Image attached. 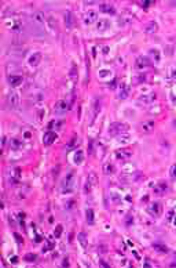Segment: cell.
I'll return each mask as SVG.
<instances>
[{"mask_svg": "<svg viewBox=\"0 0 176 268\" xmlns=\"http://www.w3.org/2000/svg\"><path fill=\"white\" fill-rule=\"evenodd\" d=\"M7 102H8V106H10L11 109H18L19 108V95H18V93L17 91L8 93Z\"/></svg>", "mask_w": 176, "mask_h": 268, "instance_id": "7a4b0ae2", "label": "cell"}, {"mask_svg": "<svg viewBox=\"0 0 176 268\" xmlns=\"http://www.w3.org/2000/svg\"><path fill=\"white\" fill-rule=\"evenodd\" d=\"M78 241L81 242V245H83V247H85L87 246V242H85V235H84L83 232H81V234H78Z\"/></svg>", "mask_w": 176, "mask_h": 268, "instance_id": "484cf974", "label": "cell"}, {"mask_svg": "<svg viewBox=\"0 0 176 268\" xmlns=\"http://www.w3.org/2000/svg\"><path fill=\"white\" fill-rule=\"evenodd\" d=\"M26 260H28V261H35V258H36V256H35V254H26Z\"/></svg>", "mask_w": 176, "mask_h": 268, "instance_id": "f1b7e54d", "label": "cell"}, {"mask_svg": "<svg viewBox=\"0 0 176 268\" xmlns=\"http://www.w3.org/2000/svg\"><path fill=\"white\" fill-rule=\"evenodd\" d=\"M61 231H62V227L61 225H58V228H57V232H55V237H59V235H61Z\"/></svg>", "mask_w": 176, "mask_h": 268, "instance_id": "f546056e", "label": "cell"}, {"mask_svg": "<svg viewBox=\"0 0 176 268\" xmlns=\"http://www.w3.org/2000/svg\"><path fill=\"white\" fill-rule=\"evenodd\" d=\"M103 173L106 176H109V174H113L114 173V166L113 164H110V163H106L103 166Z\"/></svg>", "mask_w": 176, "mask_h": 268, "instance_id": "ac0fdd59", "label": "cell"}, {"mask_svg": "<svg viewBox=\"0 0 176 268\" xmlns=\"http://www.w3.org/2000/svg\"><path fill=\"white\" fill-rule=\"evenodd\" d=\"M100 10L105 11V13H107V14H116V10H114L113 6L107 4V3H102L100 4Z\"/></svg>", "mask_w": 176, "mask_h": 268, "instance_id": "9a60e30c", "label": "cell"}, {"mask_svg": "<svg viewBox=\"0 0 176 268\" xmlns=\"http://www.w3.org/2000/svg\"><path fill=\"white\" fill-rule=\"evenodd\" d=\"M57 140V134L54 132H47L46 134H44V137H43V144L46 145V147H50V145H52V142Z\"/></svg>", "mask_w": 176, "mask_h": 268, "instance_id": "277c9868", "label": "cell"}, {"mask_svg": "<svg viewBox=\"0 0 176 268\" xmlns=\"http://www.w3.org/2000/svg\"><path fill=\"white\" fill-rule=\"evenodd\" d=\"M147 32H155L157 31V24L155 22H150V24H147V27L145 28Z\"/></svg>", "mask_w": 176, "mask_h": 268, "instance_id": "d4e9b609", "label": "cell"}, {"mask_svg": "<svg viewBox=\"0 0 176 268\" xmlns=\"http://www.w3.org/2000/svg\"><path fill=\"white\" fill-rule=\"evenodd\" d=\"M149 65H150V59L147 57H138V59H136V68L138 69L147 68Z\"/></svg>", "mask_w": 176, "mask_h": 268, "instance_id": "52a82bcc", "label": "cell"}, {"mask_svg": "<svg viewBox=\"0 0 176 268\" xmlns=\"http://www.w3.org/2000/svg\"><path fill=\"white\" fill-rule=\"evenodd\" d=\"M168 218H169V221H171L172 218H173V210L169 211V216H168Z\"/></svg>", "mask_w": 176, "mask_h": 268, "instance_id": "836d02e7", "label": "cell"}, {"mask_svg": "<svg viewBox=\"0 0 176 268\" xmlns=\"http://www.w3.org/2000/svg\"><path fill=\"white\" fill-rule=\"evenodd\" d=\"M96 18H98V15H96L95 11H88L87 14H85L84 21H85V24H92L94 21H96Z\"/></svg>", "mask_w": 176, "mask_h": 268, "instance_id": "8fae6325", "label": "cell"}, {"mask_svg": "<svg viewBox=\"0 0 176 268\" xmlns=\"http://www.w3.org/2000/svg\"><path fill=\"white\" fill-rule=\"evenodd\" d=\"M154 98H155V94H151L150 97H146V95H145V97H140V98H139V101H145V102H150V101H151V100H154Z\"/></svg>", "mask_w": 176, "mask_h": 268, "instance_id": "4316f807", "label": "cell"}, {"mask_svg": "<svg viewBox=\"0 0 176 268\" xmlns=\"http://www.w3.org/2000/svg\"><path fill=\"white\" fill-rule=\"evenodd\" d=\"M8 82H10L11 86H18L22 82V76H19V75H11L10 78H8Z\"/></svg>", "mask_w": 176, "mask_h": 268, "instance_id": "7c38bea8", "label": "cell"}, {"mask_svg": "<svg viewBox=\"0 0 176 268\" xmlns=\"http://www.w3.org/2000/svg\"><path fill=\"white\" fill-rule=\"evenodd\" d=\"M40 58H42V54H40V53L32 54L30 57H29V65H32V66H36L37 64L40 62Z\"/></svg>", "mask_w": 176, "mask_h": 268, "instance_id": "30bf717a", "label": "cell"}, {"mask_svg": "<svg viewBox=\"0 0 176 268\" xmlns=\"http://www.w3.org/2000/svg\"><path fill=\"white\" fill-rule=\"evenodd\" d=\"M154 249H155V250H160V252H164V253L168 252L166 246H162V245H154Z\"/></svg>", "mask_w": 176, "mask_h": 268, "instance_id": "83f0119b", "label": "cell"}, {"mask_svg": "<svg viewBox=\"0 0 176 268\" xmlns=\"http://www.w3.org/2000/svg\"><path fill=\"white\" fill-rule=\"evenodd\" d=\"M154 191H155V194H158V195L162 194V192H165V191H166V184H164V183H162V184H160L158 187H155Z\"/></svg>", "mask_w": 176, "mask_h": 268, "instance_id": "603a6c76", "label": "cell"}, {"mask_svg": "<svg viewBox=\"0 0 176 268\" xmlns=\"http://www.w3.org/2000/svg\"><path fill=\"white\" fill-rule=\"evenodd\" d=\"M171 177H172V180H175V166L171 167Z\"/></svg>", "mask_w": 176, "mask_h": 268, "instance_id": "1f68e13d", "label": "cell"}, {"mask_svg": "<svg viewBox=\"0 0 176 268\" xmlns=\"http://www.w3.org/2000/svg\"><path fill=\"white\" fill-rule=\"evenodd\" d=\"M160 211H161V206H160V203H157V202H154V203H151L150 206H149V213H150L151 216H157L160 214Z\"/></svg>", "mask_w": 176, "mask_h": 268, "instance_id": "9c48e42d", "label": "cell"}, {"mask_svg": "<svg viewBox=\"0 0 176 268\" xmlns=\"http://www.w3.org/2000/svg\"><path fill=\"white\" fill-rule=\"evenodd\" d=\"M95 184H96V177H95V174L94 173H91L89 176H88L85 185H84V192H85V194H89V192H91V189H92V187Z\"/></svg>", "mask_w": 176, "mask_h": 268, "instance_id": "3957f363", "label": "cell"}, {"mask_svg": "<svg viewBox=\"0 0 176 268\" xmlns=\"http://www.w3.org/2000/svg\"><path fill=\"white\" fill-rule=\"evenodd\" d=\"M73 177H74V176H73V173H69L66 177H65V180H63V183H62L63 188H65V187H66V188L72 187V185H73Z\"/></svg>", "mask_w": 176, "mask_h": 268, "instance_id": "5bb4252c", "label": "cell"}, {"mask_svg": "<svg viewBox=\"0 0 176 268\" xmlns=\"http://www.w3.org/2000/svg\"><path fill=\"white\" fill-rule=\"evenodd\" d=\"M131 156H132V152H131L130 149H125V148H121V149H118L116 152V158L120 159V160H127Z\"/></svg>", "mask_w": 176, "mask_h": 268, "instance_id": "5b68a950", "label": "cell"}, {"mask_svg": "<svg viewBox=\"0 0 176 268\" xmlns=\"http://www.w3.org/2000/svg\"><path fill=\"white\" fill-rule=\"evenodd\" d=\"M127 132H128V126L125 123H120V122H114L109 127V134H112V136H120V134Z\"/></svg>", "mask_w": 176, "mask_h": 268, "instance_id": "6da1fadb", "label": "cell"}, {"mask_svg": "<svg viewBox=\"0 0 176 268\" xmlns=\"http://www.w3.org/2000/svg\"><path fill=\"white\" fill-rule=\"evenodd\" d=\"M128 91H130V87L125 86V84H123V90L120 91L118 98H127V97H128Z\"/></svg>", "mask_w": 176, "mask_h": 268, "instance_id": "ffe728a7", "label": "cell"}, {"mask_svg": "<svg viewBox=\"0 0 176 268\" xmlns=\"http://www.w3.org/2000/svg\"><path fill=\"white\" fill-rule=\"evenodd\" d=\"M99 264H100V265H102V267H103V268H110V267H109V265H107V264L105 263L103 260H100V261H99Z\"/></svg>", "mask_w": 176, "mask_h": 268, "instance_id": "d6a6232c", "label": "cell"}, {"mask_svg": "<svg viewBox=\"0 0 176 268\" xmlns=\"http://www.w3.org/2000/svg\"><path fill=\"white\" fill-rule=\"evenodd\" d=\"M10 145H11L12 149H19V148H22V142L19 141L18 138H11Z\"/></svg>", "mask_w": 176, "mask_h": 268, "instance_id": "e0dca14e", "label": "cell"}, {"mask_svg": "<svg viewBox=\"0 0 176 268\" xmlns=\"http://www.w3.org/2000/svg\"><path fill=\"white\" fill-rule=\"evenodd\" d=\"M109 25H110L109 21H106V20H102V21H99V22H98V29H100V31H105V29L109 27Z\"/></svg>", "mask_w": 176, "mask_h": 268, "instance_id": "7402d4cb", "label": "cell"}, {"mask_svg": "<svg viewBox=\"0 0 176 268\" xmlns=\"http://www.w3.org/2000/svg\"><path fill=\"white\" fill-rule=\"evenodd\" d=\"M100 108H102V105H100V101L95 100V104H94V118H95V116H96L99 112H100Z\"/></svg>", "mask_w": 176, "mask_h": 268, "instance_id": "44dd1931", "label": "cell"}, {"mask_svg": "<svg viewBox=\"0 0 176 268\" xmlns=\"http://www.w3.org/2000/svg\"><path fill=\"white\" fill-rule=\"evenodd\" d=\"M83 162H84V152L81 149H78L76 152V155H74V163L76 164H81Z\"/></svg>", "mask_w": 176, "mask_h": 268, "instance_id": "2e32d148", "label": "cell"}, {"mask_svg": "<svg viewBox=\"0 0 176 268\" xmlns=\"http://www.w3.org/2000/svg\"><path fill=\"white\" fill-rule=\"evenodd\" d=\"M151 1H140V6H142V7H149V4H150Z\"/></svg>", "mask_w": 176, "mask_h": 268, "instance_id": "4dcf8cb0", "label": "cell"}, {"mask_svg": "<svg viewBox=\"0 0 176 268\" xmlns=\"http://www.w3.org/2000/svg\"><path fill=\"white\" fill-rule=\"evenodd\" d=\"M87 221H88V224H94V210L92 209H88L87 210Z\"/></svg>", "mask_w": 176, "mask_h": 268, "instance_id": "cb8c5ba5", "label": "cell"}, {"mask_svg": "<svg viewBox=\"0 0 176 268\" xmlns=\"http://www.w3.org/2000/svg\"><path fill=\"white\" fill-rule=\"evenodd\" d=\"M21 174H22L21 167H15V169H14V170H12V177L10 178L11 184H17V183L21 180Z\"/></svg>", "mask_w": 176, "mask_h": 268, "instance_id": "ba28073f", "label": "cell"}, {"mask_svg": "<svg viewBox=\"0 0 176 268\" xmlns=\"http://www.w3.org/2000/svg\"><path fill=\"white\" fill-rule=\"evenodd\" d=\"M153 129H154V122L153 120L142 123V130H143V133H149V132H151Z\"/></svg>", "mask_w": 176, "mask_h": 268, "instance_id": "4fadbf2b", "label": "cell"}, {"mask_svg": "<svg viewBox=\"0 0 176 268\" xmlns=\"http://www.w3.org/2000/svg\"><path fill=\"white\" fill-rule=\"evenodd\" d=\"M55 112L57 113H65L67 109H69V105H67V102L66 101H63V100H61V101H58L57 104H55Z\"/></svg>", "mask_w": 176, "mask_h": 268, "instance_id": "8992f818", "label": "cell"}, {"mask_svg": "<svg viewBox=\"0 0 176 268\" xmlns=\"http://www.w3.org/2000/svg\"><path fill=\"white\" fill-rule=\"evenodd\" d=\"M65 24H66V28H72V13L70 11H66L65 13Z\"/></svg>", "mask_w": 176, "mask_h": 268, "instance_id": "d6986e66", "label": "cell"}]
</instances>
